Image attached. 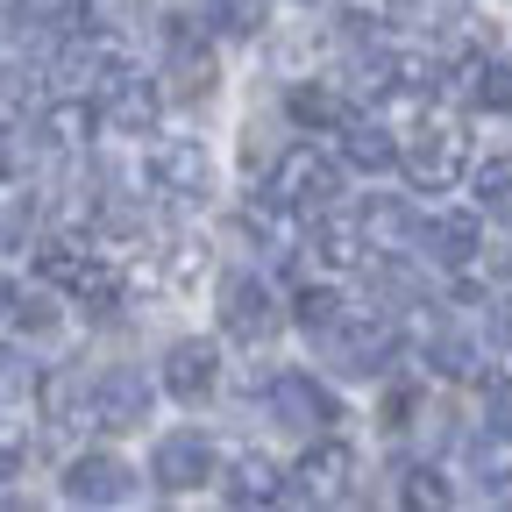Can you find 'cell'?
Listing matches in <instances>:
<instances>
[{"label":"cell","instance_id":"obj_1","mask_svg":"<svg viewBox=\"0 0 512 512\" xmlns=\"http://www.w3.org/2000/svg\"><path fill=\"white\" fill-rule=\"evenodd\" d=\"M271 200L299 221V214H335V200H342V164L328 157V150H313V143H292L278 164H271Z\"/></svg>","mask_w":512,"mask_h":512},{"label":"cell","instance_id":"obj_2","mask_svg":"<svg viewBox=\"0 0 512 512\" xmlns=\"http://www.w3.org/2000/svg\"><path fill=\"white\" fill-rule=\"evenodd\" d=\"M313 342H320V356H328L342 377H384L392 356H399V328L377 320V313H342L335 328H320Z\"/></svg>","mask_w":512,"mask_h":512},{"label":"cell","instance_id":"obj_3","mask_svg":"<svg viewBox=\"0 0 512 512\" xmlns=\"http://www.w3.org/2000/svg\"><path fill=\"white\" fill-rule=\"evenodd\" d=\"M399 164H406V185L413 192H448V185L463 178V164H470V136H463L456 121H420V128H406Z\"/></svg>","mask_w":512,"mask_h":512},{"label":"cell","instance_id":"obj_4","mask_svg":"<svg viewBox=\"0 0 512 512\" xmlns=\"http://www.w3.org/2000/svg\"><path fill=\"white\" fill-rule=\"evenodd\" d=\"M150 192L171 207H200L214 200V150L200 136H164L150 150Z\"/></svg>","mask_w":512,"mask_h":512},{"label":"cell","instance_id":"obj_5","mask_svg":"<svg viewBox=\"0 0 512 512\" xmlns=\"http://www.w3.org/2000/svg\"><path fill=\"white\" fill-rule=\"evenodd\" d=\"M349 491H356V456H349V441L313 434L306 456H299L292 477H285V498H292V505H342Z\"/></svg>","mask_w":512,"mask_h":512},{"label":"cell","instance_id":"obj_6","mask_svg":"<svg viewBox=\"0 0 512 512\" xmlns=\"http://www.w3.org/2000/svg\"><path fill=\"white\" fill-rule=\"evenodd\" d=\"M164 93H178V100H207L214 86H221V64H214V36L192 22V15H171V29H164Z\"/></svg>","mask_w":512,"mask_h":512},{"label":"cell","instance_id":"obj_7","mask_svg":"<svg viewBox=\"0 0 512 512\" xmlns=\"http://www.w3.org/2000/svg\"><path fill=\"white\" fill-rule=\"evenodd\" d=\"M285 328V306H278V292L256 278V271H235V278H221V335L228 342H242V349H256V342H271Z\"/></svg>","mask_w":512,"mask_h":512},{"label":"cell","instance_id":"obj_8","mask_svg":"<svg viewBox=\"0 0 512 512\" xmlns=\"http://www.w3.org/2000/svg\"><path fill=\"white\" fill-rule=\"evenodd\" d=\"M221 477V448H214V434H200V427H178V434H164L157 448H150V484L157 491H200V484H214Z\"/></svg>","mask_w":512,"mask_h":512},{"label":"cell","instance_id":"obj_9","mask_svg":"<svg viewBox=\"0 0 512 512\" xmlns=\"http://www.w3.org/2000/svg\"><path fill=\"white\" fill-rule=\"evenodd\" d=\"M93 100H100V128H114V136H157L164 86H157V79H143L136 64H128V72H114Z\"/></svg>","mask_w":512,"mask_h":512},{"label":"cell","instance_id":"obj_10","mask_svg":"<svg viewBox=\"0 0 512 512\" xmlns=\"http://www.w3.org/2000/svg\"><path fill=\"white\" fill-rule=\"evenodd\" d=\"M271 420H278L285 434H328V427L342 420V406H335V392H328L320 377L285 370V377H271Z\"/></svg>","mask_w":512,"mask_h":512},{"label":"cell","instance_id":"obj_11","mask_svg":"<svg viewBox=\"0 0 512 512\" xmlns=\"http://www.w3.org/2000/svg\"><path fill=\"white\" fill-rule=\"evenodd\" d=\"M150 399H157V384H150L136 363H114V370L93 377V427H107V434L143 427V420H150Z\"/></svg>","mask_w":512,"mask_h":512},{"label":"cell","instance_id":"obj_12","mask_svg":"<svg viewBox=\"0 0 512 512\" xmlns=\"http://www.w3.org/2000/svg\"><path fill=\"white\" fill-rule=\"evenodd\" d=\"M57 484H64L72 505H128V498H136V470H128L114 448H86V456H72Z\"/></svg>","mask_w":512,"mask_h":512},{"label":"cell","instance_id":"obj_13","mask_svg":"<svg viewBox=\"0 0 512 512\" xmlns=\"http://www.w3.org/2000/svg\"><path fill=\"white\" fill-rule=\"evenodd\" d=\"M164 392L178 399V406H207L214 392H221V349L207 342V335H185V342H171L164 349Z\"/></svg>","mask_w":512,"mask_h":512},{"label":"cell","instance_id":"obj_14","mask_svg":"<svg viewBox=\"0 0 512 512\" xmlns=\"http://www.w3.org/2000/svg\"><path fill=\"white\" fill-rule=\"evenodd\" d=\"M413 249L434 256L441 271H470L477 249H484V228H477V214H434V221H420V242Z\"/></svg>","mask_w":512,"mask_h":512},{"label":"cell","instance_id":"obj_15","mask_svg":"<svg viewBox=\"0 0 512 512\" xmlns=\"http://www.w3.org/2000/svg\"><path fill=\"white\" fill-rule=\"evenodd\" d=\"M36 136H43V150H86V143L100 136V100H93V93L50 100V107L36 114Z\"/></svg>","mask_w":512,"mask_h":512},{"label":"cell","instance_id":"obj_16","mask_svg":"<svg viewBox=\"0 0 512 512\" xmlns=\"http://www.w3.org/2000/svg\"><path fill=\"white\" fill-rule=\"evenodd\" d=\"M356 228H363V242L384 249V256H406V249L420 242V221H413V207L399 200V192H377V200H363Z\"/></svg>","mask_w":512,"mask_h":512},{"label":"cell","instance_id":"obj_17","mask_svg":"<svg viewBox=\"0 0 512 512\" xmlns=\"http://www.w3.org/2000/svg\"><path fill=\"white\" fill-rule=\"evenodd\" d=\"M221 498L228 505H278L285 498V470L264 456V448H242V456L221 470Z\"/></svg>","mask_w":512,"mask_h":512},{"label":"cell","instance_id":"obj_18","mask_svg":"<svg viewBox=\"0 0 512 512\" xmlns=\"http://www.w3.org/2000/svg\"><path fill=\"white\" fill-rule=\"evenodd\" d=\"M285 114H292L299 128H313V136H328V128L349 121V93H342L335 79H299V86L285 93Z\"/></svg>","mask_w":512,"mask_h":512},{"label":"cell","instance_id":"obj_19","mask_svg":"<svg viewBox=\"0 0 512 512\" xmlns=\"http://www.w3.org/2000/svg\"><path fill=\"white\" fill-rule=\"evenodd\" d=\"M43 399V420L50 427H93V377H72V370H50L36 384Z\"/></svg>","mask_w":512,"mask_h":512},{"label":"cell","instance_id":"obj_20","mask_svg":"<svg viewBox=\"0 0 512 512\" xmlns=\"http://www.w3.org/2000/svg\"><path fill=\"white\" fill-rule=\"evenodd\" d=\"M335 136H342V164H349V171H392V164H399V136H392L384 121H356V114H349Z\"/></svg>","mask_w":512,"mask_h":512},{"label":"cell","instance_id":"obj_21","mask_svg":"<svg viewBox=\"0 0 512 512\" xmlns=\"http://www.w3.org/2000/svg\"><path fill=\"white\" fill-rule=\"evenodd\" d=\"M427 363L441 377H484V349L470 328H456V320H434V335H427Z\"/></svg>","mask_w":512,"mask_h":512},{"label":"cell","instance_id":"obj_22","mask_svg":"<svg viewBox=\"0 0 512 512\" xmlns=\"http://www.w3.org/2000/svg\"><path fill=\"white\" fill-rule=\"evenodd\" d=\"M463 470L477 477V491H484V498H512V448H505V434H491V441H470Z\"/></svg>","mask_w":512,"mask_h":512},{"label":"cell","instance_id":"obj_23","mask_svg":"<svg viewBox=\"0 0 512 512\" xmlns=\"http://www.w3.org/2000/svg\"><path fill=\"white\" fill-rule=\"evenodd\" d=\"M313 256H320V264H328V271H356L363 264V256H370V242H363V228L356 221H320L313 228Z\"/></svg>","mask_w":512,"mask_h":512},{"label":"cell","instance_id":"obj_24","mask_svg":"<svg viewBox=\"0 0 512 512\" xmlns=\"http://www.w3.org/2000/svg\"><path fill=\"white\" fill-rule=\"evenodd\" d=\"M399 505H413V512H448V505H456V484H448L434 463H413V470H399Z\"/></svg>","mask_w":512,"mask_h":512},{"label":"cell","instance_id":"obj_25","mask_svg":"<svg viewBox=\"0 0 512 512\" xmlns=\"http://www.w3.org/2000/svg\"><path fill=\"white\" fill-rule=\"evenodd\" d=\"M8 320H15V328L22 335H50L57 328V285H22V292H8Z\"/></svg>","mask_w":512,"mask_h":512},{"label":"cell","instance_id":"obj_26","mask_svg":"<svg viewBox=\"0 0 512 512\" xmlns=\"http://www.w3.org/2000/svg\"><path fill=\"white\" fill-rule=\"evenodd\" d=\"M292 320H299L306 335H320V328H335V320H342V299H335V285H306V292L292 299Z\"/></svg>","mask_w":512,"mask_h":512},{"label":"cell","instance_id":"obj_27","mask_svg":"<svg viewBox=\"0 0 512 512\" xmlns=\"http://www.w3.org/2000/svg\"><path fill=\"white\" fill-rule=\"evenodd\" d=\"M477 207L484 214H512V157L477 164Z\"/></svg>","mask_w":512,"mask_h":512},{"label":"cell","instance_id":"obj_28","mask_svg":"<svg viewBox=\"0 0 512 512\" xmlns=\"http://www.w3.org/2000/svg\"><path fill=\"white\" fill-rule=\"evenodd\" d=\"M271 15V0H214V29L221 36H256Z\"/></svg>","mask_w":512,"mask_h":512},{"label":"cell","instance_id":"obj_29","mask_svg":"<svg viewBox=\"0 0 512 512\" xmlns=\"http://www.w3.org/2000/svg\"><path fill=\"white\" fill-rule=\"evenodd\" d=\"M36 150H43L36 128H0V178H22L36 164Z\"/></svg>","mask_w":512,"mask_h":512},{"label":"cell","instance_id":"obj_30","mask_svg":"<svg viewBox=\"0 0 512 512\" xmlns=\"http://www.w3.org/2000/svg\"><path fill=\"white\" fill-rule=\"evenodd\" d=\"M22 463H29V427L0 413V484H8V477H22Z\"/></svg>","mask_w":512,"mask_h":512},{"label":"cell","instance_id":"obj_31","mask_svg":"<svg viewBox=\"0 0 512 512\" xmlns=\"http://www.w3.org/2000/svg\"><path fill=\"white\" fill-rule=\"evenodd\" d=\"M22 392H36L29 356H22V349H0V399H22Z\"/></svg>","mask_w":512,"mask_h":512},{"label":"cell","instance_id":"obj_32","mask_svg":"<svg viewBox=\"0 0 512 512\" xmlns=\"http://www.w3.org/2000/svg\"><path fill=\"white\" fill-rule=\"evenodd\" d=\"M484 427L512 441V377H491V392H484Z\"/></svg>","mask_w":512,"mask_h":512},{"label":"cell","instance_id":"obj_33","mask_svg":"<svg viewBox=\"0 0 512 512\" xmlns=\"http://www.w3.org/2000/svg\"><path fill=\"white\" fill-rule=\"evenodd\" d=\"M171 278H178V285L200 278V242H178V249H171Z\"/></svg>","mask_w":512,"mask_h":512},{"label":"cell","instance_id":"obj_34","mask_svg":"<svg viewBox=\"0 0 512 512\" xmlns=\"http://www.w3.org/2000/svg\"><path fill=\"white\" fill-rule=\"evenodd\" d=\"M413 420V392H392V399H384V427H406Z\"/></svg>","mask_w":512,"mask_h":512},{"label":"cell","instance_id":"obj_35","mask_svg":"<svg viewBox=\"0 0 512 512\" xmlns=\"http://www.w3.org/2000/svg\"><path fill=\"white\" fill-rule=\"evenodd\" d=\"M498 342H505V349H512V299H505V306H498Z\"/></svg>","mask_w":512,"mask_h":512},{"label":"cell","instance_id":"obj_36","mask_svg":"<svg viewBox=\"0 0 512 512\" xmlns=\"http://www.w3.org/2000/svg\"><path fill=\"white\" fill-rule=\"evenodd\" d=\"M8 100H15V79H8V72H0V107H8Z\"/></svg>","mask_w":512,"mask_h":512},{"label":"cell","instance_id":"obj_37","mask_svg":"<svg viewBox=\"0 0 512 512\" xmlns=\"http://www.w3.org/2000/svg\"><path fill=\"white\" fill-rule=\"evenodd\" d=\"M0 313H8V285H0Z\"/></svg>","mask_w":512,"mask_h":512},{"label":"cell","instance_id":"obj_38","mask_svg":"<svg viewBox=\"0 0 512 512\" xmlns=\"http://www.w3.org/2000/svg\"><path fill=\"white\" fill-rule=\"evenodd\" d=\"M72 8H86V0H72Z\"/></svg>","mask_w":512,"mask_h":512}]
</instances>
